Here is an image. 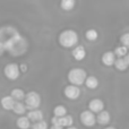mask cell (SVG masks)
Instances as JSON below:
<instances>
[{
  "label": "cell",
  "mask_w": 129,
  "mask_h": 129,
  "mask_svg": "<svg viewBox=\"0 0 129 129\" xmlns=\"http://www.w3.org/2000/svg\"><path fill=\"white\" fill-rule=\"evenodd\" d=\"M59 42L63 48H73L74 45L77 44L78 35L73 29H66L59 35Z\"/></svg>",
  "instance_id": "cell-1"
},
{
  "label": "cell",
  "mask_w": 129,
  "mask_h": 129,
  "mask_svg": "<svg viewBox=\"0 0 129 129\" xmlns=\"http://www.w3.org/2000/svg\"><path fill=\"white\" fill-rule=\"evenodd\" d=\"M86 78V71L82 68H74L68 73L69 82L71 83V85H75V86L83 85V83H85Z\"/></svg>",
  "instance_id": "cell-2"
},
{
  "label": "cell",
  "mask_w": 129,
  "mask_h": 129,
  "mask_svg": "<svg viewBox=\"0 0 129 129\" xmlns=\"http://www.w3.org/2000/svg\"><path fill=\"white\" fill-rule=\"evenodd\" d=\"M24 104L26 107V109H28L29 111L32 110H38L39 107L41 104V96L40 94H38L36 92H28L25 95L24 99Z\"/></svg>",
  "instance_id": "cell-3"
},
{
  "label": "cell",
  "mask_w": 129,
  "mask_h": 129,
  "mask_svg": "<svg viewBox=\"0 0 129 129\" xmlns=\"http://www.w3.org/2000/svg\"><path fill=\"white\" fill-rule=\"evenodd\" d=\"M4 73H5V76H6L8 79L15 80V79H17L18 76H19L20 69H19V67H18V64L9 63V64H7V66L5 67Z\"/></svg>",
  "instance_id": "cell-4"
},
{
  "label": "cell",
  "mask_w": 129,
  "mask_h": 129,
  "mask_svg": "<svg viewBox=\"0 0 129 129\" xmlns=\"http://www.w3.org/2000/svg\"><path fill=\"white\" fill-rule=\"evenodd\" d=\"M80 122L84 126H86V127H93L96 122V117L89 110L83 111L80 113Z\"/></svg>",
  "instance_id": "cell-5"
},
{
  "label": "cell",
  "mask_w": 129,
  "mask_h": 129,
  "mask_svg": "<svg viewBox=\"0 0 129 129\" xmlns=\"http://www.w3.org/2000/svg\"><path fill=\"white\" fill-rule=\"evenodd\" d=\"M52 126H57V127H71L73 126V118L71 116L67 114L64 117L58 118V117H53L52 118Z\"/></svg>",
  "instance_id": "cell-6"
},
{
  "label": "cell",
  "mask_w": 129,
  "mask_h": 129,
  "mask_svg": "<svg viewBox=\"0 0 129 129\" xmlns=\"http://www.w3.org/2000/svg\"><path fill=\"white\" fill-rule=\"evenodd\" d=\"M64 95L70 100H76L80 95V89L75 85H68L64 87Z\"/></svg>",
  "instance_id": "cell-7"
},
{
  "label": "cell",
  "mask_w": 129,
  "mask_h": 129,
  "mask_svg": "<svg viewBox=\"0 0 129 129\" xmlns=\"http://www.w3.org/2000/svg\"><path fill=\"white\" fill-rule=\"evenodd\" d=\"M88 109L93 113H100L104 109V103L100 99H93L91 102L88 103Z\"/></svg>",
  "instance_id": "cell-8"
},
{
  "label": "cell",
  "mask_w": 129,
  "mask_h": 129,
  "mask_svg": "<svg viewBox=\"0 0 129 129\" xmlns=\"http://www.w3.org/2000/svg\"><path fill=\"white\" fill-rule=\"evenodd\" d=\"M110 119H111V116H110V113L108 111H104L103 110L102 112H100V113H98V117H96V122L99 123V125H108V123L110 122Z\"/></svg>",
  "instance_id": "cell-9"
},
{
  "label": "cell",
  "mask_w": 129,
  "mask_h": 129,
  "mask_svg": "<svg viewBox=\"0 0 129 129\" xmlns=\"http://www.w3.org/2000/svg\"><path fill=\"white\" fill-rule=\"evenodd\" d=\"M27 118H28L29 121H33L34 123L39 122V121H42L43 120V113L41 110H32V111L28 112L27 114Z\"/></svg>",
  "instance_id": "cell-10"
},
{
  "label": "cell",
  "mask_w": 129,
  "mask_h": 129,
  "mask_svg": "<svg viewBox=\"0 0 129 129\" xmlns=\"http://www.w3.org/2000/svg\"><path fill=\"white\" fill-rule=\"evenodd\" d=\"M102 62L105 66H112L116 62V56H114V52L111 51H107L103 53L102 56Z\"/></svg>",
  "instance_id": "cell-11"
},
{
  "label": "cell",
  "mask_w": 129,
  "mask_h": 129,
  "mask_svg": "<svg viewBox=\"0 0 129 129\" xmlns=\"http://www.w3.org/2000/svg\"><path fill=\"white\" fill-rule=\"evenodd\" d=\"M15 103H16V101L10 95H6L1 99V107L5 110H13Z\"/></svg>",
  "instance_id": "cell-12"
},
{
  "label": "cell",
  "mask_w": 129,
  "mask_h": 129,
  "mask_svg": "<svg viewBox=\"0 0 129 129\" xmlns=\"http://www.w3.org/2000/svg\"><path fill=\"white\" fill-rule=\"evenodd\" d=\"M73 56H74V58H75L77 61L83 60V59L85 58V56H86L85 48L83 47V45H77V47L73 50Z\"/></svg>",
  "instance_id": "cell-13"
},
{
  "label": "cell",
  "mask_w": 129,
  "mask_h": 129,
  "mask_svg": "<svg viewBox=\"0 0 129 129\" xmlns=\"http://www.w3.org/2000/svg\"><path fill=\"white\" fill-rule=\"evenodd\" d=\"M25 95H26V94H25L24 91L20 88H14L13 91H11V94H10V96L16 101V102H22V100L25 99Z\"/></svg>",
  "instance_id": "cell-14"
},
{
  "label": "cell",
  "mask_w": 129,
  "mask_h": 129,
  "mask_svg": "<svg viewBox=\"0 0 129 129\" xmlns=\"http://www.w3.org/2000/svg\"><path fill=\"white\" fill-rule=\"evenodd\" d=\"M85 85H86L87 88L89 89H94L99 86V79L95 76H88L85 80Z\"/></svg>",
  "instance_id": "cell-15"
},
{
  "label": "cell",
  "mask_w": 129,
  "mask_h": 129,
  "mask_svg": "<svg viewBox=\"0 0 129 129\" xmlns=\"http://www.w3.org/2000/svg\"><path fill=\"white\" fill-rule=\"evenodd\" d=\"M17 127L19 129H28L31 127V121L28 120L27 117H20L17 119Z\"/></svg>",
  "instance_id": "cell-16"
},
{
  "label": "cell",
  "mask_w": 129,
  "mask_h": 129,
  "mask_svg": "<svg viewBox=\"0 0 129 129\" xmlns=\"http://www.w3.org/2000/svg\"><path fill=\"white\" fill-rule=\"evenodd\" d=\"M13 111L16 114H24L26 112V107H25V104L23 102H16L13 108Z\"/></svg>",
  "instance_id": "cell-17"
},
{
  "label": "cell",
  "mask_w": 129,
  "mask_h": 129,
  "mask_svg": "<svg viewBox=\"0 0 129 129\" xmlns=\"http://www.w3.org/2000/svg\"><path fill=\"white\" fill-rule=\"evenodd\" d=\"M54 117H58V118H61V117L67 116V109L63 105H57L53 110Z\"/></svg>",
  "instance_id": "cell-18"
},
{
  "label": "cell",
  "mask_w": 129,
  "mask_h": 129,
  "mask_svg": "<svg viewBox=\"0 0 129 129\" xmlns=\"http://www.w3.org/2000/svg\"><path fill=\"white\" fill-rule=\"evenodd\" d=\"M60 6H61V8H62L63 10L69 11V10H71V9L75 7V1H74V0H62L61 4H60Z\"/></svg>",
  "instance_id": "cell-19"
},
{
  "label": "cell",
  "mask_w": 129,
  "mask_h": 129,
  "mask_svg": "<svg viewBox=\"0 0 129 129\" xmlns=\"http://www.w3.org/2000/svg\"><path fill=\"white\" fill-rule=\"evenodd\" d=\"M114 66H116V68L118 69V70H126L128 67V63L126 62L125 58H119L116 60V62H114Z\"/></svg>",
  "instance_id": "cell-20"
},
{
  "label": "cell",
  "mask_w": 129,
  "mask_h": 129,
  "mask_svg": "<svg viewBox=\"0 0 129 129\" xmlns=\"http://www.w3.org/2000/svg\"><path fill=\"white\" fill-rule=\"evenodd\" d=\"M114 56L118 57L119 58H125L126 56H127V48L126 47H118L116 50H114Z\"/></svg>",
  "instance_id": "cell-21"
},
{
  "label": "cell",
  "mask_w": 129,
  "mask_h": 129,
  "mask_svg": "<svg viewBox=\"0 0 129 129\" xmlns=\"http://www.w3.org/2000/svg\"><path fill=\"white\" fill-rule=\"evenodd\" d=\"M85 36H86V39L88 41H95L96 39H98V32L95 31V29H88V31L86 32V34H85Z\"/></svg>",
  "instance_id": "cell-22"
},
{
  "label": "cell",
  "mask_w": 129,
  "mask_h": 129,
  "mask_svg": "<svg viewBox=\"0 0 129 129\" xmlns=\"http://www.w3.org/2000/svg\"><path fill=\"white\" fill-rule=\"evenodd\" d=\"M33 129H48V123L45 121H39V122H35L33 126H32Z\"/></svg>",
  "instance_id": "cell-23"
},
{
  "label": "cell",
  "mask_w": 129,
  "mask_h": 129,
  "mask_svg": "<svg viewBox=\"0 0 129 129\" xmlns=\"http://www.w3.org/2000/svg\"><path fill=\"white\" fill-rule=\"evenodd\" d=\"M120 41H121V43L123 44V47H126L128 49L129 48V33L122 34L121 38H120Z\"/></svg>",
  "instance_id": "cell-24"
},
{
  "label": "cell",
  "mask_w": 129,
  "mask_h": 129,
  "mask_svg": "<svg viewBox=\"0 0 129 129\" xmlns=\"http://www.w3.org/2000/svg\"><path fill=\"white\" fill-rule=\"evenodd\" d=\"M5 50H6V47H5V44L2 42H0V56H2V53H4Z\"/></svg>",
  "instance_id": "cell-25"
},
{
  "label": "cell",
  "mask_w": 129,
  "mask_h": 129,
  "mask_svg": "<svg viewBox=\"0 0 129 129\" xmlns=\"http://www.w3.org/2000/svg\"><path fill=\"white\" fill-rule=\"evenodd\" d=\"M125 60H126V62H127L128 63V66H129V53L127 54V56H126L125 57Z\"/></svg>",
  "instance_id": "cell-26"
},
{
  "label": "cell",
  "mask_w": 129,
  "mask_h": 129,
  "mask_svg": "<svg viewBox=\"0 0 129 129\" xmlns=\"http://www.w3.org/2000/svg\"><path fill=\"white\" fill-rule=\"evenodd\" d=\"M51 129H62V128H61V127H57V126H52Z\"/></svg>",
  "instance_id": "cell-27"
},
{
  "label": "cell",
  "mask_w": 129,
  "mask_h": 129,
  "mask_svg": "<svg viewBox=\"0 0 129 129\" xmlns=\"http://www.w3.org/2000/svg\"><path fill=\"white\" fill-rule=\"evenodd\" d=\"M104 129H116L114 127H107V128H104Z\"/></svg>",
  "instance_id": "cell-28"
},
{
  "label": "cell",
  "mask_w": 129,
  "mask_h": 129,
  "mask_svg": "<svg viewBox=\"0 0 129 129\" xmlns=\"http://www.w3.org/2000/svg\"><path fill=\"white\" fill-rule=\"evenodd\" d=\"M67 129H77V128H75V127H69V128H67Z\"/></svg>",
  "instance_id": "cell-29"
}]
</instances>
